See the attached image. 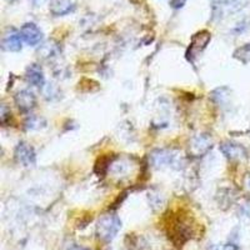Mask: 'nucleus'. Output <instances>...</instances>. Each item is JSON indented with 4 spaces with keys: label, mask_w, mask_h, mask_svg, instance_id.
Masks as SVG:
<instances>
[{
    "label": "nucleus",
    "mask_w": 250,
    "mask_h": 250,
    "mask_svg": "<svg viewBox=\"0 0 250 250\" xmlns=\"http://www.w3.org/2000/svg\"><path fill=\"white\" fill-rule=\"evenodd\" d=\"M20 34H21L24 42L30 46L38 45L43 40V31L34 23L24 24L21 29H20Z\"/></svg>",
    "instance_id": "0eeeda50"
},
{
    "label": "nucleus",
    "mask_w": 250,
    "mask_h": 250,
    "mask_svg": "<svg viewBox=\"0 0 250 250\" xmlns=\"http://www.w3.org/2000/svg\"><path fill=\"white\" fill-rule=\"evenodd\" d=\"M49 9L51 14L55 17L68 15L75 9V1L74 0H50Z\"/></svg>",
    "instance_id": "9b49d317"
},
{
    "label": "nucleus",
    "mask_w": 250,
    "mask_h": 250,
    "mask_svg": "<svg viewBox=\"0 0 250 250\" xmlns=\"http://www.w3.org/2000/svg\"><path fill=\"white\" fill-rule=\"evenodd\" d=\"M8 1H14V0H8Z\"/></svg>",
    "instance_id": "412c9836"
},
{
    "label": "nucleus",
    "mask_w": 250,
    "mask_h": 250,
    "mask_svg": "<svg viewBox=\"0 0 250 250\" xmlns=\"http://www.w3.org/2000/svg\"><path fill=\"white\" fill-rule=\"evenodd\" d=\"M25 79L26 82L33 86H37V88H43L45 85V75H44L43 68L34 62L26 68L25 71Z\"/></svg>",
    "instance_id": "1a4fd4ad"
},
{
    "label": "nucleus",
    "mask_w": 250,
    "mask_h": 250,
    "mask_svg": "<svg viewBox=\"0 0 250 250\" xmlns=\"http://www.w3.org/2000/svg\"><path fill=\"white\" fill-rule=\"evenodd\" d=\"M235 57L238 58V59L242 60V62H249V59H250V43L245 44L244 46H242L240 49H238V51L235 53Z\"/></svg>",
    "instance_id": "4468645a"
},
{
    "label": "nucleus",
    "mask_w": 250,
    "mask_h": 250,
    "mask_svg": "<svg viewBox=\"0 0 250 250\" xmlns=\"http://www.w3.org/2000/svg\"><path fill=\"white\" fill-rule=\"evenodd\" d=\"M151 164L156 168L180 169L184 164L182 154L170 149H156L150 154Z\"/></svg>",
    "instance_id": "f257e3e1"
},
{
    "label": "nucleus",
    "mask_w": 250,
    "mask_h": 250,
    "mask_svg": "<svg viewBox=\"0 0 250 250\" xmlns=\"http://www.w3.org/2000/svg\"><path fill=\"white\" fill-rule=\"evenodd\" d=\"M211 40V34L208 30H202L199 33H196L195 35L191 39V43L189 49L187 51V55L189 59H194L195 57L202 53L205 48L208 46V44L210 43Z\"/></svg>",
    "instance_id": "39448f33"
},
{
    "label": "nucleus",
    "mask_w": 250,
    "mask_h": 250,
    "mask_svg": "<svg viewBox=\"0 0 250 250\" xmlns=\"http://www.w3.org/2000/svg\"><path fill=\"white\" fill-rule=\"evenodd\" d=\"M10 115H12L10 109H8L5 104H3V105H1V110H0V120H1V124L5 125L8 119H10Z\"/></svg>",
    "instance_id": "2eb2a0df"
},
{
    "label": "nucleus",
    "mask_w": 250,
    "mask_h": 250,
    "mask_svg": "<svg viewBox=\"0 0 250 250\" xmlns=\"http://www.w3.org/2000/svg\"><path fill=\"white\" fill-rule=\"evenodd\" d=\"M40 57L45 60H50L57 58L60 54V46L59 44L53 42V40H49L46 43H44L43 45L40 46L39 49Z\"/></svg>",
    "instance_id": "f8f14e48"
},
{
    "label": "nucleus",
    "mask_w": 250,
    "mask_h": 250,
    "mask_svg": "<svg viewBox=\"0 0 250 250\" xmlns=\"http://www.w3.org/2000/svg\"><path fill=\"white\" fill-rule=\"evenodd\" d=\"M15 160L23 167H33L37 163L35 149L26 142H19L14 150Z\"/></svg>",
    "instance_id": "20e7f679"
},
{
    "label": "nucleus",
    "mask_w": 250,
    "mask_h": 250,
    "mask_svg": "<svg viewBox=\"0 0 250 250\" xmlns=\"http://www.w3.org/2000/svg\"><path fill=\"white\" fill-rule=\"evenodd\" d=\"M244 184H245V188H247L248 190H250V174H248V175L245 176Z\"/></svg>",
    "instance_id": "a211bd4d"
},
{
    "label": "nucleus",
    "mask_w": 250,
    "mask_h": 250,
    "mask_svg": "<svg viewBox=\"0 0 250 250\" xmlns=\"http://www.w3.org/2000/svg\"><path fill=\"white\" fill-rule=\"evenodd\" d=\"M44 1H45V0H31V3L34 4L35 6H40L42 4L44 3Z\"/></svg>",
    "instance_id": "aec40b11"
},
{
    "label": "nucleus",
    "mask_w": 250,
    "mask_h": 250,
    "mask_svg": "<svg viewBox=\"0 0 250 250\" xmlns=\"http://www.w3.org/2000/svg\"><path fill=\"white\" fill-rule=\"evenodd\" d=\"M223 250H238V248H236V245L234 244H227L224 245Z\"/></svg>",
    "instance_id": "6ab92c4d"
},
{
    "label": "nucleus",
    "mask_w": 250,
    "mask_h": 250,
    "mask_svg": "<svg viewBox=\"0 0 250 250\" xmlns=\"http://www.w3.org/2000/svg\"><path fill=\"white\" fill-rule=\"evenodd\" d=\"M122 228V220L117 215L106 214L98 220L97 234L104 242H111Z\"/></svg>",
    "instance_id": "f03ea898"
},
{
    "label": "nucleus",
    "mask_w": 250,
    "mask_h": 250,
    "mask_svg": "<svg viewBox=\"0 0 250 250\" xmlns=\"http://www.w3.org/2000/svg\"><path fill=\"white\" fill-rule=\"evenodd\" d=\"M213 148V139L209 134H199L193 139L190 145L191 153L195 156H202Z\"/></svg>",
    "instance_id": "6e6552de"
},
{
    "label": "nucleus",
    "mask_w": 250,
    "mask_h": 250,
    "mask_svg": "<svg viewBox=\"0 0 250 250\" xmlns=\"http://www.w3.org/2000/svg\"><path fill=\"white\" fill-rule=\"evenodd\" d=\"M25 129L28 130H40L46 126V120L43 117H38V115H30L26 118L25 123Z\"/></svg>",
    "instance_id": "ddd939ff"
},
{
    "label": "nucleus",
    "mask_w": 250,
    "mask_h": 250,
    "mask_svg": "<svg viewBox=\"0 0 250 250\" xmlns=\"http://www.w3.org/2000/svg\"><path fill=\"white\" fill-rule=\"evenodd\" d=\"M14 102L18 109L23 113H30L37 106V97L29 89H23V90L18 91L14 95Z\"/></svg>",
    "instance_id": "423d86ee"
},
{
    "label": "nucleus",
    "mask_w": 250,
    "mask_h": 250,
    "mask_svg": "<svg viewBox=\"0 0 250 250\" xmlns=\"http://www.w3.org/2000/svg\"><path fill=\"white\" fill-rule=\"evenodd\" d=\"M185 1H187V0H171L170 5L173 6L174 9H180L184 6Z\"/></svg>",
    "instance_id": "dca6fc26"
},
{
    "label": "nucleus",
    "mask_w": 250,
    "mask_h": 250,
    "mask_svg": "<svg viewBox=\"0 0 250 250\" xmlns=\"http://www.w3.org/2000/svg\"><path fill=\"white\" fill-rule=\"evenodd\" d=\"M220 151L224 154L225 158L230 160H236V159H242L247 155V150L243 145L238 144V143L234 142H224L220 144L219 146Z\"/></svg>",
    "instance_id": "9d476101"
},
{
    "label": "nucleus",
    "mask_w": 250,
    "mask_h": 250,
    "mask_svg": "<svg viewBox=\"0 0 250 250\" xmlns=\"http://www.w3.org/2000/svg\"><path fill=\"white\" fill-rule=\"evenodd\" d=\"M23 42L20 31L13 26H9L4 30L1 37V49L9 53H18L23 49Z\"/></svg>",
    "instance_id": "7ed1b4c3"
},
{
    "label": "nucleus",
    "mask_w": 250,
    "mask_h": 250,
    "mask_svg": "<svg viewBox=\"0 0 250 250\" xmlns=\"http://www.w3.org/2000/svg\"><path fill=\"white\" fill-rule=\"evenodd\" d=\"M66 250H88V249L84 247H80V245L73 244V245H70V247H68V249Z\"/></svg>",
    "instance_id": "f3484780"
}]
</instances>
